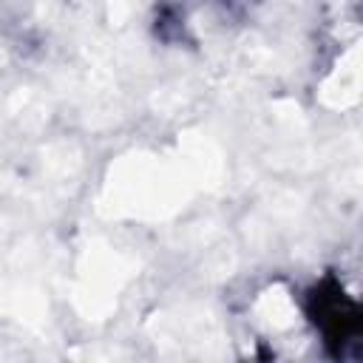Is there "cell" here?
<instances>
[{
    "label": "cell",
    "instance_id": "obj_1",
    "mask_svg": "<svg viewBox=\"0 0 363 363\" xmlns=\"http://www.w3.org/2000/svg\"><path fill=\"white\" fill-rule=\"evenodd\" d=\"M306 315L335 357H343L346 349L354 346L363 332L360 303L343 289V284L332 272H326L306 292Z\"/></svg>",
    "mask_w": 363,
    "mask_h": 363
}]
</instances>
